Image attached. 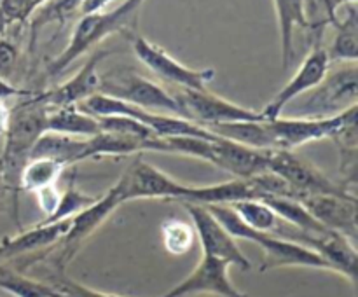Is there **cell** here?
<instances>
[{"mask_svg":"<svg viewBox=\"0 0 358 297\" xmlns=\"http://www.w3.org/2000/svg\"><path fill=\"white\" fill-rule=\"evenodd\" d=\"M49 107L41 100L38 93L30 94L27 100L10 108L9 128L2 154L3 180L14 191L20 189V175L30 159L35 142L48 131Z\"/></svg>","mask_w":358,"mask_h":297,"instance_id":"7a4b0ae2","label":"cell"},{"mask_svg":"<svg viewBox=\"0 0 358 297\" xmlns=\"http://www.w3.org/2000/svg\"><path fill=\"white\" fill-rule=\"evenodd\" d=\"M206 163L227 171L234 178H252L268 171L269 150L250 149L217 136L208 143Z\"/></svg>","mask_w":358,"mask_h":297,"instance_id":"9a60e30c","label":"cell"},{"mask_svg":"<svg viewBox=\"0 0 358 297\" xmlns=\"http://www.w3.org/2000/svg\"><path fill=\"white\" fill-rule=\"evenodd\" d=\"M262 201L273 210V212L278 215L280 220L290 224L296 229L303 231V233L308 234H322L327 233V227L322 226L306 208H304L303 203L299 199L294 198H276V196H271V198H264Z\"/></svg>","mask_w":358,"mask_h":297,"instance_id":"d4e9b609","label":"cell"},{"mask_svg":"<svg viewBox=\"0 0 358 297\" xmlns=\"http://www.w3.org/2000/svg\"><path fill=\"white\" fill-rule=\"evenodd\" d=\"M100 133H119V135H133L142 138H157L147 126L136 119L124 117V115H103L96 117Z\"/></svg>","mask_w":358,"mask_h":297,"instance_id":"d6a6232c","label":"cell"},{"mask_svg":"<svg viewBox=\"0 0 358 297\" xmlns=\"http://www.w3.org/2000/svg\"><path fill=\"white\" fill-rule=\"evenodd\" d=\"M51 285L55 287L56 292L59 294V297H122L115 296V294H107L100 292V290L90 289V287L83 285V283L66 278L65 273H58V276L52 280Z\"/></svg>","mask_w":358,"mask_h":297,"instance_id":"836d02e7","label":"cell"},{"mask_svg":"<svg viewBox=\"0 0 358 297\" xmlns=\"http://www.w3.org/2000/svg\"><path fill=\"white\" fill-rule=\"evenodd\" d=\"M229 268L231 266L226 261L203 255L194 271L161 297H185L191 294H213L215 297H247L231 282L229 273H227Z\"/></svg>","mask_w":358,"mask_h":297,"instance_id":"5bb4252c","label":"cell"},{"mask_svg":"<svg viewBox=\"0 0 358 297\" xmlns=\"http://www.w3.org/2000/svg\"><path fill=\"white\" fill-rule=\"evenodd\" d=\"M96 199L98 196L86 194V192L79 191L73 184H70L69 187H66L65 194L59 196L58 206H56L55 212H52L49 217H45V219H42L38 224H55V222H62V220H66V219H72L73 215H77L79 212L86 210L87 206L93 205Z\"/></svg>","mask_w":358,"mask_h":297,"instance_id":"f546056e","label":"cell"},{"mask_svg":"<svg viewBox=\"0 0 358 297\" xmlns=\"http://www.w3.org/2000/svg\"><path fill=\"white\" fill-rule=\"evenodd\" d=\"M245 199H261L252 178H233L215 185H189L184 201L198 205H233Z\"/></svg>","mask_w":358,"mask_h":297,"instance_id":"d6986e66","label":"cell"},{"mask_svg":"<svg viewBox=\"0 0 358 297\" xmlns=\"http://www.w3.org/2000/svg\"><path fill=\"white\" fill-rule=\"evenodd\" d=\"M114 2V0H83L80 3V10L79 13L83 14H91V13H98V10H103L107 3Z\"/></svg>","mask_w":358,"mask_h":297,"instance_id":"74e56055","label":"cell"},{"mask_svg":"<svg viewBox=\"0 0 358 297\" xmlns=\"http://www.w3.org/2000/svg\"><path fill=\"white\" fill-rule=\"evenodd\" d=\"M70 227V219L55 224H37L31 229L23 231L17 236L3 238L0 241V261L17 259L21 255L34 254L44 248L55 247L65 236Z\"/></svg>","mask_w":358,"mask_h":297,"instance_id":"ac0fdd59","label":"cell"},{"mask_svg":"<svg viewBox=\"0 0 358 297\" xmlns=\"http://www.w3.org/2000/svg\"><path fill=\"white\" fill-rule=\"evenodd\" d=\"M108 51L98 49L93 55L87 58V61L80 66L79 72L73 77H70L66 82L59 84V86L52 87L51 91L45 93H38L41 100L44 101L49 107L52 108H62V107H76L86 98L93 96L100 91V73H98V65L103 58H107Z\"/></svg>","mask_w":358,"mask_h":297,"instance_id":"e0dca14e","label":"cell"},{"mask_svg":"<svg viewBox=\"0 0 358 297\" xmlns=\"http://www.w3.org/2000/svg\"><path fill=\"white\" fill-rule=\"evenodd\" d=\"M48 0H0V35L30 21L31 14Z\"/></svg>","mask_w":358,"mask_h":297,"instance_id":"4dcf8cb0","label":"cell"},{"mask_svg":"<svg viewBox=\"0 0 358 297\" xmlns=\"http://www.w3.org/2000/svg\"><path fill=\"white\" fill-rule=\"evenodd\" d=\"M329 68H331V59H329L327 51H325V48L322 45V42L318 41L317 44L311 48V51L308 52L306 58L303 59V63H301L297 72L292 75V79L273 96V100L269 101L264 108H262V117H264L266 121L280 117L283 108H285L290 101L299 98L301 94L308 93V91L315 89V87L324 80V77L327 75Z\"/></svg>","mask_w":358,"mask_h":297,"instance_id":"4fadbf2b","label":"cell"},{"mask_svg":"<svg viewBox=\"0 0 358 297\" xmlns=\"http://www.w3.org/2000/svg\"><path fill=\"white\" fill-rule=\"evenodd\" d=\"M30 94L34 93L28 89H23V87L14 86V84L7 82V80H3L2 77H0V100L6 101L7 98L10 96H30Z\"/></svg>","mask_w":358,"mask_h":297,"instance_id":"8d00e7d4","label":"cell"},{"mask_svg":"<svg viewBox=\"0 0 358 297\" xmlns=\"http://www.w3.org/2000/svg\"><path fill=\"white\" fill-rule=\"evenodd\" d=\"M212 212V215L226 227L227 233L234 240H245L250 243L259 245L264 250V261H262L261 271H271L280 268H311L332 271L331 266L320 257L315 250L306 245L297 241L285 240L276 234L259 233L248 227L243 220L238 217L231 206L227 205H205Z\"/></svg>","mask_w":358,"mask_h":297,"instance_id":"6da1fadb","label":"cell"},{"mask_svg":"<svg viewBox=\"0 0 358 297\" xmlns=\"http://www.w3.org/2000/svg\"><path fill=\"white\" fill-rule=\"evenodd\" d=\"M358 100V66L357 61L341 63L336 70L329 68L327 75L303 103V115L299 117H332L346 108L353 107Z\"/></svg>","mask_w":358,"mask_h":297,"instance_id":"5b68a950","label":"cell"},{"mask_svg":"<svg viewBox=\"0 0 358 297\" xmlns=\"http://www.w3.org/2000/svg\"><path fill=\"white\" fill-rule=\"evenodd\" d=\"M86 147L87 138L45 131L44 135L35 142L34 149H31L30 152V159L44 157V159L58 161L63 166H73V164L83 163L84 161Z\"/></svg>","mask_w":358,"mask_h":297,"instance_id":"ffe728a7","label":"cell"},{"mask_svg":"<svg viewBox=\"0 0 358 297\" xmlns=\"http://www.w3.org/2000/svg\"><path fill=\"white\" fill-rule=\"evenodd\" d=\"M346 14L343 20H336L334 41L327 51L329 59L338 63H353L358 59V10L357 2L346 3Z\"/></svg>","mask_w":358,"mask_h":297,"instance_id":"603a6c76","label":"cell"},{"mask_svg":"<svg viewBox=\"0 0 358 297\" xmlns=\"http://www.w3.org/2000/svg\"><path fill=\"white\" fill-rule=\"evenodd\" d=\"M227 206H231L248 227L259 233L275 234L280 224L278 215L262 199H245Z\"/></svg>","mask_w":358,"mask_h":297,"instance_id":"f1b7e54d","label":"cell"},{"mask_svg":"<svg viewBox=\"0 0 358 297\" xmlns=\"http://www.w3.org/2000/svg\"><path fill=\"white\" fill-rule=\"evenodd\" d=\"M133 51L136 58L157 77L182 89H208V82L215 79V68H191L168 55L163 48L152 44L142 35H133Z\"/></svg>","mask_w":358,"mask_h":297,"instance_id":"30bf717a","label":"cell"},{"mask_svg":"<svg viewBox=\"0 0 358 297\" xmlns=\"http://www.w3.org/2000/svg\"><path fill=\"white\" fill-rule=\"evenodd\" d=\"M210 131L220 138L231 140L240 145L259 150H275V138L271 135L268 121L226 122V124L210 126Z\"/></svg>","mask_w":358,"mask_h":297,"instance_id":"7402d4cb","label":"cell"},{"mask_svg":"<svg viewBox=\"0 0 358 297\" xmlns=\"http://www.w3.org/2000/svg\"><path fill=\"white\" fill-rule=\"evenodd\" d=\"M20 58L21 55L17 45L6 37L0 38V77H2L3 80H7V82L13 80L17 68H20Z\"/></svg>","mask_w":358,"mask_h":297,"instance_id":"e575fe53","label":"cell"},{"mask_svg":"<svg viewBox=\"0 0 358 297\" xmlns=\"http://www.w3.org/2000/svg\"><path fill=\"white\" fill-rule=\"evenodd\" d=\"M142 3V0H124L121 6H117L112 10H98V13L84 14L79 20V23L76 24V28H73L66 48L49 63V75H59L77 58L91 51L103 38L110 37L112 34L126 31L128 28H131Z\"/></svg>","mask_w":358,"mask_h":297,"instance_id":"3957f363","label":"cell"},{"mask_svg":"<svg viewBox=\"0 0 358 297\" xmlns=\"http://www.w3.org/2000/svg\"><path fill=\"white\" fill-rule=\"evenodd\" d=\"M83 0H48L30 17V45L35 44L37 34L49 23H63L80 10Z\"/></svg>","mask_w":358,"mask_h":297,"instance_id":"83f0119b","label":"cell"},{"mask_svg":"<svg viewBox=\"0 0 358 297\" xmlns=\"http://www.w3.org/2000/svg\"><path fill=\"white\" fill-rule=\"evenodd\" d=\"M121 203L136 201V199H177L184 201L189 185L180 184L159 168L145 163L142 157H136L131 166L115 182Z\"/></svg>","mask_w":358,"mask_h":297,"instance_id":"52a82bcc","label":"cell"},{"mask_svg":"<svg viewBox=\"0 0 358 297\" xmlns=\"http://www.w3.org/2000/svg\"><path fill=\"white\" fill-rule=\"evenodd\" d=\"M0 289L7 290L16 297H59L51 283L30 278L20 269L0 264Z\"/></svg>","mask_w":358,"mask_h":297,"instance_id":"484cf974","label":"cell"},{"mask_svg":"<svg viewBox=\"0 0 358 297\" xmlns=\"http://www.w3.org/2000/svg\"><path fill=\"white\" fill-rule=\"evenodd\" d=\"M358 114V105L332 117H276L268 121L275 138V149L296 150L317 140L332 138L350 117Z\"/></svg>","mask_w":358,"mask_h":297,"instance_id":"9c48e42d","label":"cell"},{"mask_svg":"<svg viewBox=\"0 0 358 297\" xmlns=\"http://www.w3.org/2000/svg\"><path fill=\"white\" fill-rule=\"evenodd\" d=\"M35 194H37L38 208L44 212V219H45V217H49L56 210V206H58V201H59V196L62 194L58 192L56 185H49V187L41 189V191H37Z\"/></svg>","mask_w":358,"mask_h":297,"instance_id":"d590c367","label":"cell"},{"mask_svg":"<svg viewBox=\"0 0 358 297\" xmlns=\"http://www.w3.org/2000/svg\"><path fill=\"white\" fill-rule=\"evenodd\" d=\"M180 110V117L189 119L203 128L226 122H245V121H266L261 110L241 107L222 96H217L208 89H177L171 93Z\"/></svg>","mask_w":358,"mask_h":297,"instance_id":"277c9868","label":"cell"},{"mask_svg":"<svg viewBox=\"0 0 358 297\" xmlns=\"http://www.w3.org/2000/svg\"><path fill=\"white\" fill-rule=\"evenodd\" d=\"M119 192L115 185H112L105 194L98 196L96 201L86 210L79 212L70 219V227L65 233V236L58 241L59 243V255L56 259V268L58 273L65 271L66 264L76 257L79 248L83 247L84 241L90 236H93L94 231L100 229L103 222H107L108 217L121 206Z\"/></svg>","mask_w":358,"mask_h":297,"instance_id":"8fae6325","label":"cell"},{"mask_svg":"<svg viewBox=\"0 0 358 297\" xmlns=\"http://www.w3.org/2000/svg\"><path fill=\"white\" fill-rule=\"evenodd\" d=\"M140 108L161 114L180 115L178 105L168 89L136 72H112L100 77V91Z\"/></svg>","mask_w":358,"mask_h":297,"instance_id":"8992f818","label":"cell"},{"mask_svg":"<svg viewBox=\"0 0 358 297\" xmlns=\"http://www.w3.org/2000/svg\"><path fill=\"white\" fill-rule=\"evenodd\" d=\"M9 117H10V108L7 107L6 101L0 100V136H3L9 128Z\"/></svg>","mask_w":358,"mask_h":297,"instance_id":"f35d334b","label":"cell"},{"mask_svg":"<svg viewBox=\"0 0 358 297\" xmlns=\"http://www.w3.org/2000/svg\"><path fill=\"white\" fill-rule=\"evenodd\" d=\"M268 171L283 178L290 187L299 192L301 198L308 194H353L345 184H336L320 168L296 154V150H269Z\"/></svg>","mask_w":358,"mask_h":297,"instance_id":"ba28073f","label":"cell"},{"mask_svg":"<svg viewBox=\"0 0 358 297\" xmlns=\"http://www.w3.org/2000/svg\"><path fill=\"white\" fill-rule=\"evenodd\" d=\"M182 206L187 210L189 217H191L194 233L201 243L203 255L226 261L229 266H236L243 271H248L252 268V262L238 247L236 240L227 233L226 227L212 215V212L205 205L182 201Z\"/></svg>","mask_w":358,"mask_h":297,"instance_id":"7c38bea8","label":"cell"},{"mask_svg":"<svg viewBox=\"0 0 358 297\" xmlns=\"http://www.w3.org/2000/svg\"><path fill=\"white\" fill-rule=\"evenodd\" d=\"M48 131L79 136V138H91L100 133V126H98L96 117L79 110L77 107H62L49 110Z\"/></svg>","mask_w":358,"mask_h":297,"instance_id":"cb8c5ba5","label":"cell"},{"mask_svg":"<svg viewBox=\"0 0 358 297\" xmlns=\"http://www.w3.org/2000/svg\"><path fill=\"white\" fill-rule=\"evenodd\" d=\"M163 233V245L170 254L182 255L187 254L194 243V227L191 224L184 222V220H166L161 227Z\"/></svg>","mask_w":358,"mask_h":297,"instance_id":"1f68e13d","label":"cell"},{"mask_svg":"<svg viewBox=\"0 0 358 297\" xmlns=\"http://www.w3.org/2000/svg\"><path fill=\"white\" fill-rule=\"evenodd\" d=\"M276 20L280 28V44H282V66L289 68L294 59V30L297 27L310 28L306 17L304 0H273Z\"/></svg>","mask_w":358,"mask_h":297,"instance_id":"44dd1931","label":"cell"},{"mask_svg":"<svg viewBox=\"0 0 358 297\" xmlns=\"http://www.w3.org/2000/svg\"><path fill=\"white\" fill-rule=\"evenodd\" d=\"M299 201L322 226L355 240L358 229L355 194H308Z\"/></svg>","mask_w":358,"mask_h":297,"instance_id":"2e32d148","label":"cell"},{"mask_svg":"<svg viewBox=\"0 0 358 297\" xmlns=\"http://www.w3.org/2000/svg\"><path fill=\"white\" fill-rule=\"evenodd\" d=\"M65 168L58 161L44 159V157L30 159L21 170L20 189L24 192H37L49 185H56V180Z\"/></svg>","mask_w":358,"mask_h":297,"instance_id":"4316f807","label":"cell"}]
</instances>
